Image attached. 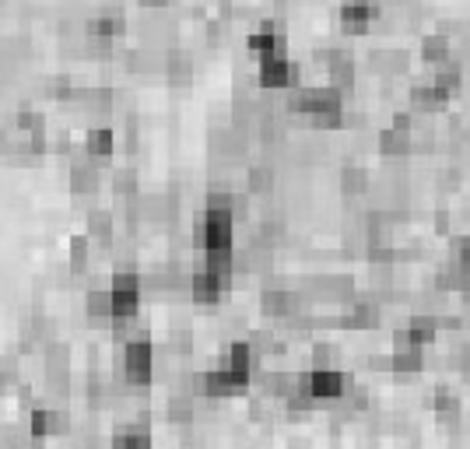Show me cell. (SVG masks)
I'll return each mask as SVG.
<instances>
[{
  "instance_id": "obj_5",
  "label": "cell",
  "mask_w": 470,
  "mask_h": 449,
  "mask_svg": "<svg viewBox=\"0 0 470 449\" xmlns=\"http://www.w3.org/2000/svg\"><path fill=\"white\" fill-rule=\"evenodd\" d=\"M42 375H46L50 393H57V397H64L71 390V344L53 337L42 348Z\"/></svg>"
},
{
  "instance_id": "obj_19",
  "label": "cell",
  "mask_w": 470,
  "mask_h": 449,
  "mask_svg": "<svg viewBox=\"0 0 470 449\" xmlns=\"http://www.w3.org/2000/svg\"><path fill=\"white\" fill-rule=\"evenodd\" d=\"M439 291H446V295H460V291H470V267L464 264H453V260H446L443 267L435 270V281H432Z\"/></svg>"
},
{
  "instance_id": "obj_37",
  "label": "cell",
  "mask_w": 470,
  "mask_h": 449,
  "mask_svg": "<svg viewBox=\"0 0 470 449\" xmlns=\"http://www.w3.org/2000/svg\"><path fill=\"white\" fill-rule=\"evenodd\" d=\"M253 236H257L264 246H271V250H274V246H281V243H284L288 228H284L281 218H264V221L257 225V232H253Z\"/></svg>"
},
{
  "instance_id": "obj_47",
  "label": "cell",
  "mask_w": 470,
  "mask_h": 449,
  "mask_svg": "<svg viewBox=\"0 0 470 449\" xmlns=\"http://www.w3.org/2000/svg\"><path fill=\"white\" fill-rule=\"evenodd\" d=\"M169 0H141V7H166Z\"/></svg>"
},
{
  "instance_id": "obj_23",
  "label": "cell",
  "mask_w": 470,
  "mask_h": 449,
  "mask_svg": "<svg viewBox=\"0 0 470 449\" xmlns=\"http://www.w3.org/2000/svg\"><path fill=\"white\" fill-rule=\"evenodd\" d=\"M85 232L92 236L95 243H102V246H112V239H116V218H112V211H105V207H92L89 211V218H85Z\"/></svg>"
},
{
  "instance_id": "obj_13",
  "label": "cell",
  "mask_w": 470,
  "mask_h": 449,
  "mask_svg": "<svg viewBox=\"0 0 470 449\" xmlns=\"http://www.w3.org/2000/svg\"><path fill=\"white\" fill-rule=\"evenodd\" d=\"M67 429H71V422L60 407H32V414H28V436L39 443L46 436H64Z\"/></svg>"
},
{
  "instance_id": "obj_40",
  "label": "cell",
  "mask_w": 470,
  "mask_h": 449,
  "mask_svg": "<svg viewBox=\"0 0 470 449\" xmlns=\"http://www.w3.org/2000/svg\"><path fill=\"white\" fill-rule=\"evenodd\" d=\"M341 404L348 407V414H362V411H369V407H373V397H369V390H366V386H348V393L341 397Z\"/></svg>"
},
{
  "instance_id": "obj_42",
  "label": "cell",
  "mask_w": 470,
  "mask_h": 449,
  "mask_svg": "<svg viewBox=\"0 0 470 449\" xmlns=\"http://www.w3.org/2000/svg\"><path fill=\"white\" fill-rule=\"evenodd\" d=\"M18 379H21L18 355H0V390H11Z\"/></svg>"
},
{
  "instance_id": "obj_12",
  "label": "cell",
  "mask_w": 470,
  "mask_h": 449,
  "mask_svg": "<svg viewBox=\"0 0 470 449\" xmlns=\"http://www.w3.org/2000/svg\"><path fill=\"white\" fill-rule=\"evenodd\" d=\"M67 182H71V193H78V197H89V193L98 190L102 173H98V162H95L89 151H81V155H74V159H71Z\"/></svg>"
},
{
  "instance_id": "obj_6",
  "label": "cell",
  "mask_w": 470,
  "mask_h": 449,
  "mask_svg": "<svg viewBox=\"0 0 470 449\" xmlns=\"http://www.w3.org/2000/svg\"><path fill=\"white\" fill-rule=\"evenodd\" d=\"M379 323H382V306L373 295H355L348 306H341L337 316V327L344 330H376Z\"/></svg>"
},
{
  "instance_id": "obj_7",
  "label": "cell",
  "mask_w": 470,
  "mask_h": 449,
  "mask_svg": "<svg viewBox=\"0 0 470 449\" xmlns=\"http://www.w3.org/2000/svg\"><path fill=\"white\" fill-rule=\"evenodd\" d=\"M257 81L267 91H288L298 85V67H295L284 53L260 57V74H257Z\"/></svg>"
},
{
  "instance_id": "obj_11",
  "label": "cell",
  "mask_w": 470,
  "mask_h": 449,
  "mask_svg": "<svg viewBox=\"0 0 470 449\" xmlns=\"http://www.w3.org/2000/svg\"><path fill=\"white\" fill-rule=\"evenodd\" d=\"M260 309L267 316H274V320H288V316H295L298 309H309V306L302 302V291L284 288V284H267L260 291Z\"/></svg>"
},
{
  "instance_id": "obj_20",
  "label": "cell",
  "mask_w": 470,
  "mask_h": 449,
  "mask_svg": "<svg viewBox=\"0 0 470 449\" xmlns=\"http://www.w3.org/2000/svg\"><path fill=\"white\" fill-rule=\"evenodd\" d=\"M421 348H432L439 341V316L435 313H411L407 327H404Z\"/></svg>"
},
{
  "instance_id": "obj_35",
  "label": "cell",
  "mask_w": 470,
  "mask_h": 449,
  "mask_svg": "<svg viewBox=\"0 0 470 449\" xmlns=\"http://www.w3.org/2000/svg\"><path fill=\"white\" fill-rule=\"evenodd\" d=\"M312 365H316V368H341V365H344L341 344H334V341H316V344H312Z\"/></svg>"
},
{
  "instance_id": "obj_15",
  "label": "cell",
  "mask_w": 470,
  "mask_h": 449,
  "mask_svg": "<svg viewBox=\"0 0 470 449\" xmlns=\"http://www.w3.org/2000/svg\"><path fill=\"white\" fill-rule=\"evenodd\" d=\"M432 414H435L446 429L460 425V422H464V397H460L457 390H450V386H439V390L432 393Z\"/></svg>"
},
{
  "instance_id": "obj_27",
  "label": "cell",
  "mask_w": 470,
  "mask_h": 449,
  "mask_svg": "<svg viewBox=\"0 0 470 449\" xmlns=\"http://www.w3.org/2000/svg\"><path fill=\"white\" fill-rule=\"evenodd\" d=\"M274 186H278V173H274V166L257 162V166H250V169H246V190H250L253 197H271V193H274Z\"/></svg>"
},
{
  "instance_id": "obj_26",
  "label": "cell",
  "mask_w": 470,
  "mask_h": 449,
  "mask_svg": "<svg viewBox=\"0 0 470 449\" xmlns=\"http://www.w3.org/2000/svg\"><path fill=\"white\" fill-rule=\"evenodd\" d=\"M85 151L92 155L95 162L112 159V155H116V134H112L109 127H92V130L85 134Z\"/></svg>"
},
{
  "instance_id": "obj_2",
  "label": "cell",
  "mask_w": 470,
  "mask_h": 449,
  "mask_svg": "<svg viewBox=\"0 0 470 449\" xmlns=\"http://www.w3.org/2000/svg\"><path fill=\"white\" fill-rule=\"evenodd\" d=\"M193 246H196L200 253L232 250V246H235V218H232V211L204 207V211L193 218Z\"/></svg>"
},
{
  "instance_id": "obj_10",
  "label": "cell",
  "mask_w": 470,
  "mask_h": 449,
  "mask_svg": "<svg viewBox=\"0 0 470 449\" xmlns=\"http://www.w3.org/2000/svg\"><path fill=\"white\" fill-rule=\"evenodd\" d=\"M302 379L320 400H341L348 393V386H351V375H344L341 368H316L312 365L309 372H302Z\"/></svg>"
},
{
  "instance_id": "obj_45",
  "label": "cell",
  "mask_w": 470,
  "mask_h": 449,
  "mask_svg": "<svg viewBox=\"0 0 470 449\" xmlns=\"http://www.w3.org/2000/svg\"><path fill=\"white\" fill-rule=\"evenodd\" d=\"M369 368H373V372H393V368H389V355H373V359H369Z\"/></svg>"
},
{
  "instance_id": "obj_8",
  "label": "cell",
  "mask_w": 470,
  "mask_h": 449,
  "mask_svg": "<svg viewBox=\"0 0 470 449\" xmlns=\"http://www.w3.org/2000/svg\"><path fill=\"white\" fill-rule=\"evenodd\" d=\"M225 288H228V277L218 274V270L204 267V264L189 274V284H187L189 298H193L196 306H218L221 295H225Z\"/></svg>"
},
{
  "instance_id": "obj_44",
  "label": "cell",
  "mask_w": 470,
  "mask_h": 449,
  "mask_svg": "<svg viewBox=\"0 0 470 449\" xmlns=\"http://www.w3.org/2000/svg\"><path fill=\"white\" fill-rule=\"evenodd\" d=\"M450 260L470 267V236H450Z\"/></svg>"
},
{
  "instance_id": "obj_38",
  "label": "cell",
  "mask_w": 470,
  "mask_h": 449,
  "mask_svg": "<svg viewBox=\"0 0 470 449\" xmlns=\"http://www.w3.org/2000/svg\"><path fill=\"white\" fill-rule=\"evenodd\" d=\"M421 57L428 60V64H446L450 60V39L446 35H432V39H425V46H421Z\"/></svg>"
},
{
  "instance_id": "obj_36",
  "label": "cell",
  "mask_w": 470,
  "mask_h": 449,
  "mask_svg": "<svg viewBox=\"0 0 470 449\" xmlns=\"http://www.w3.org/2000/svg\"><path fill=\"white\" fill-rule=\"evenodd\" d=\"M89 253H92V236L89 232L85 236H71V243H67V264H71V270L89 267Z\"/></svg>"
},
{
  "instance_id": "obj_21",
  "label": "cell",
  "mask_w": 470,
  "mask_h": 449,
  "mask_svg": "<svg viewBox=\"0 0 470 449\" xmlns=\"http://www.w3.org/2000/svg\"><path fill=\"white\" fill-rule=\"evenodd\" d=\"M193 414H196V397H193V390H173L169 400H166V418H169L173 425H189Z\"/></svg>"
},
{
  "instance_id": "obj_33",
  "label": "cell",
  "mask_w": 470,
  "mask_h": 449,
  "mask_svg": "<svg viewBox=\"0 0 470 449\" xmlns=\"http://www.w3.org/2000/svg\"><path fill=\"white\" fill-rule=\"evenodd\" d=\"M250 50L257 57H271V53H284V39L274 32V28H260L250 35Z\"/></svg>"
},
{
  "instance_id": "obj_22",
  "label": "cell",
  "mask_w": 470,
  "mask_h": 449,
  "mask_svg": "<svg viewBox=\"0 0 470 449\" xmlns=\"http://www.w3.org/2000/svg\"><path fill=\"white\" fill-rule=\"evenodd\" d=\"M450 102V91H443L435 81L432 85H414L411 89V109L414 112H439Z\"/></svg>"
},
{
  "instance_id": "obj_28",
  "label": "cell",
  "mask_w": 470,
  "mask_h": 449,
  "mask_svg": "<svg viewBox=\"0 0 470 449\" xmlns=\"http://www.w3.org/2000/svg\"><path fill=\"white\" fill-rule=\"evenodd\" d=\"M137 309H141V291H134V288H112V320L116 323H130L137 316Z\"/></svg>"
},
{
  "instance_id": "obj_17",
  "label": "cell",
  "mask_w": 470,
  "mask_h": 449,
  "mask_svg": "<svg viewBox=\"0 0 470 449\" xmlns=\"http://www.w3.org/2000/svg\"><path fill=\"white\" fill-rule=\"evenodd\" d=\"M225 365H228L235 375H243V379H253V372H257V365H260V355L253 352V344H250L246 337H235V341H228Z\"/></svg>"
},
{
  "instance_id": "obj_4",
  "label": "cell",
  "mask_w": 470,
  "mask_h": 449,
  "mask_svg": "<svg viewBox=\"0 0 470 449\" xmlns=\"http://www.w3.org/2000/svg\"><path fill=\"white\" fill-rule=\"evenodd\" d=\"M246 386H250V379L235 375L225 361L214 365V368H204V372H193V375H189V390H193V397H204V400H221V397L243 393Z\"/></svg>"
},
{
  "instance_id": "obj_31",
  "label": "cell",
  "mask_w": 470,
  "mask_h": 449,
  "mask_svg": "<svg viewBox=\"0 0 470 449\" xmlns=\"http://www.w3.org/2000/svg\"><path fill=\"white\" fill-rule=\"evenodd\" d=\"M411 306H414V313H443V309H450V295L439 291V288L432 284V288L418 291V295L411 298Z\"/></svg>"
},
{
  "instance_id": "obj_34",
  "label": "cell",
  "mask_w": 470,
  "mask_h": 449,
  "mask_svg": "<svg viewBox=\"0 0 470 449\" xmlns=\"http://www.w3.org/2000/svg\"><path fill=\"white\" fill-rule=\"evenodd\" d=\"M141 193V180H137V169L123 166V169H112V197L127 200V197H137Z\"/></svg>"
},
{
  "instance_id": "obj_18",
  "label": "cell",
  "mask_w": 470,
  "mask_h": 449,
  "mask_svg": "<svg viewBox=\"0 0 470 449\" xmlns=\"http://www.w3.org/2000/svg\"><path fill=\"white\" fill-rule=\"evenodd\" d=\"M148 281V288L151 291H180V288H187L189 284V274L176 260H169V264H158V267H151V274L144 277Z\"/></svg>"
},
{
  "instance_id": "obj_24",
  "label": "cell",
  "mask_w": 470,
  "mask_h": 449,
  "mask_svg": "<svg viewBox=\"0 0 470 449\" xmlns=\"http://www.w3.org/2000/svg\"><path fill=\"white\" fill-rule=\"evenodd\" d=\"M295 383H298V375H295L291 368H267V372L260 375L264 397H274V400H284V397L295 390Z\"/></svg>"
},
{
  "instance_id": "obj_32",
  "label": "cell",
  "mask_w": 470,
  "mask_h": 449,
  "mask_svg": "<svg viewBox=\"0 0 470 449\" xmlns=\"http://www.w3.org/2000/svg\"><path fill=\"white\" fill-rule=\"evenodd\" d=\"M85 309L92 320H112V288H92L85 295Z\"/></svg>"
},
{
  "instance_id": "obj_3",
  "label": "cell",
  "mask_w": 470,
  "mask_h": 449,
  "mask_svg": "<svg viewBox=\"0 0 470 449\" xmlns=\"http://www.w3.org/2000/svg\"><path fill=\"white\" fill-rule=\"evenodd\" d=\"M155 365H158V348L148 337H130L119 352V372L130 386H144L155 379Z\"/></svg>"
},
{
  "instance_id": "obj_29",
  "label": "cell",
  "mask_w": 470,
  "mask_h": 449,
  "mask_svg": "<svg viewBox=\"0 0 470 449\" xmlns=\"http://www.w3.org/2000/svg\"><path fill=\"white\" fill-rule=\"evenodd\" d=\"M369 186H373V176H369L366 166H358V162H344V169H341V190H344L348 197H366Z\"/></svg>"
},
{
  "instance_id": "obj_25",
  "label": "cell",
  "mask_w": 470,
  "mask_h": 449,
  "mask_svg": "<svg viewBox=\"0 0 470 449\" xmlns=\"http://www.w3.org/2000/svg\"><path fill=\"white\" fill-rule=\"evenodd\" d=\"M119 35H123V18L112 14V11H102V14H95L89 21V39L92 43H112Z\"/></svg>"
},
{
  "instance_id": "obj_46",
  "label": "cell",
  "mask_w": 470,
  "mask_h": 449,
  "mask_svg": "<svg viewBox=\"0 0 470 449\" xmlns=\"http://www.w3.org/2000/svg\"><path fill=\"white\" fill-rule=\"evenodd\" d=\"M435 232H450V211H435Z\"/></svg>"
},
{
  "instance_id": "obj_39",
  "label": "cell",
  "mask_w": 470,
  "mask_h": 449,
  "mask_svg": "<svg viewBox=\"0 0 470 449\" xmlns=\"http://www.w3.org/2000/svg\"><path fill=\"white\" fill-rule=\"evenodd\" d=\"M450 365H453V372H460L464 379L470 383V337H457L453 341V348H450Z\"/></svg>"
},
{
  "instance_id": "obj_1",
  "label": "cell",
  "mask_w": 470,
  "mask_h": 449,
  "mask_svg": "<svg viewBox=\"0 0 470 449\" xmlns=\"http://www.w3.org/2000/svg\"><path fill=\"white\" fill-rule=\"evenodd\" d=\"M288 109L295 116H305L312 127L334 130L344 123V95L341 89L327 85V89H298L288 98Z\"/></svg>"
},
{
  "instance_id": "obj_41",
  "label": "cell",
  "mask_w": 470,
  "mask_h": 449,
  "mask_svg": "<svg viewBox=\"0 0 470 449\" xmlns=\"http://www.w3.org/2000/svg\"><path fill=\"white\" fill-rule=\"evenodd\" d=\"M166 71H169V81H173V85H187L189 74H193V67H189V57H187V53H173V57L166 60Z\"/></svg>"
},
{
  "instance_id": "obj_30",
  "label": "cell",
  "mask_w": 470,
  "mask_h": 449,
  "mask_svg": "<svg viewBox=\"0 0 470 449\" xmlns=\"http://www.w3.org/2000/svg\"><path fill=\"white\" fill-rule=\"evenodd\" d=\"M109 449H151V432L144 429V422H137V425H130V429L116 432V436H112V446Z\"/></svg>"
},
{
  "instance_id": "obj_9",
  "label": "cell",
  "mask_w": 470,
  "mask_h": 449,
  "mask_svg": "<svg viewBox=\"0 0 470 449\" xmlns=\"http://www.w3.org/2000/svg\"><path fill=\"white\" fill-rule=\"evenodd\" d=\"M389 368L400 372V375H418V372L425 368V348H421L407 330H397V334H393Z\"/></svg>"
},
{
  "instance_id": "obj_16",
  "label": "cell",
  "mask_w": 470,
  "mask_h": 449,
  "mask_svg": "<svg viewBox=\"0 0 470 449\" xmlns=\"http://www.w3.org/2000/svg\"><path fill=\"white\" fill-rule=\"evenodd\" d=\"M373 21H376V4H373V0H348V4L341 7V28L351 32V35L369 32Z\"/></svg>"
},
{
  "instance_id": "obj_14",
  "label": "cell",
  "mask_w": 470,
  "mask_h": 449,
  "mask_svg": "<svg viewBox=\"0 0 470 449\" xmlns=\"http://www.w3.org/2000/svg\"><path fill=\"white\" fill-rule=\"evenodd\" d=\"M376 148L382 159H407L414 151V137H411V127H397L389 123L386 130H379Z\"/></svg>"
},
{
  "instance_id": "obj_43",
  "label": "cell",
  "mask_w": 470,
  "mask_h": 449,
  "mask_svg": "<svg viewBox=\"0 0 470 449\" xmlns=\"http://www.w3.org/2000/svg\"><path fill=\"white\" fill-rule=\"evenodd\" d=\"M169 348H173L176 355L187 359L189 352H193V330H189V327H173V330H169Z\"/></svg>"
}]
</instances>
